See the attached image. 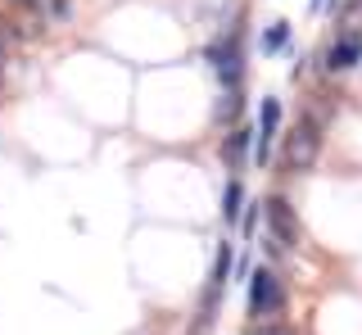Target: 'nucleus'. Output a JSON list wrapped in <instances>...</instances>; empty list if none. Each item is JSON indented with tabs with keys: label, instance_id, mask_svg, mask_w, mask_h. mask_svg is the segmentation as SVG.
<instances>
[{
	"label": "nucleus",
	"instance_id": "12",
	"mask_svg": "<svg viewBox=\"0 0 362 335\" xmlns=\"http://www.w3.org/2000/svg\"><path fill=\"white\" fill-rule=\"evenodd\" d=\"M0 64H5V59H0Z\"/></svg>",
	"mask_w": 362,
	"mask_h": 335
},
{
	"label": "nucleus",
	"instance_id": "5",
	"mask_svg": "<svg viewBox=\"0 0 362 335\" xmlns=\"http://www.w3.org/2000/svg\"><path fill=\"white\" fill-rule=\"evenodd\" d=\"M354 64H362V37H339L331 50H326V69L331 73H349Z\"/></svg>",
	"mask_w": 362,
	"mask_h": 335
},
{
	"label": "nucleus",
	"instance_id": "10",
	"mask_svg": "<svg viewBox=\"0 0 362 335\" xmlns=\"http://www.w3.org/2000/svg\"><path fill=\"white\" fill-rule=\"evenodd\" d=\"M249 335H294V331H286V327H249Z\"/></svg>",
	"mask_w": 362,
	"mask_h": 335
},
{
	"label": "nucleus",
	"instance_id": "1",
	"mask_svg": "<svg viewBox=\"0 0 362 335\" xmlns=\"http://www.w3.org/2000/svg\"><path fill=\"white\" fill-rule=\"evenodd\" d=\"M317 150H322V131H317L313 118H303L299 127L290 131V141H286V163L294 168V172H299V168H313Z\"/></svg>",
	"mask_w": 362,
	"mask_h": 335
},
{
	"label": "nucleus",
	"instance_id": "6",
	"mask_svg": "<svg viewBox=\"0 0 362 335\" xmlns=\"http://www.w3.org/2000/svg\"><path fill=\"white\" fill-rule=\"evenodd\" d=\"M240 204H245L240 182H226V195H222V218H226V222H235V218H240Z\"/></svg>",
	"mask_w": 362,
	"mask_h": 335
},
{
	"label": "nucleus",
	"instance_id": "3",
	"mask_svg": "<svg viewBox=\"0 0 362 335\" xmlns=\"http://www.w3.org/2000/svg\"><path fill=\"white\" fill-rule=\"evenodd\" d=\"M267 222H272V236H276V245L286 249V245H299V218H294V208H290V199H281V195H272L267 199Z\"/></svg>",
	"mask_w": 362,
	"mask_h": 335
},
{
	"label": "nucleus",
	"instance_id": "8",
	"mask_svg": "<svg viewBox=\"0 0 362 335\" xmlns=\"http://www.w3.org/2000/svg\"><path fill=\"white\" fill-rule=\"evenodd\" d=\"M226 272H231V249H222V254H218V267H213V290H222Z\"/></svg>",
	"mask_w": 362,
	"mask_h": 335
},
{
	"label": "nucleus",
	"instance_id": "4",
	"mask_svg": "<svg viewBox=\"0 0 362 335\" xmlns=\"http://www.w3.org/2000/svg\"><path fill=\"white\" fill-rule=\"evenodd\" d=\"M281 127V105L276 100H263V114H258V145H254V163H267V150H272V136Z\"/></svg>",
	"mask_w": 362,
	"mask_h": 335
},
{
	"label": "nucleus",
	"instance_id": "7",
	"mask_svg": "<svg viewBox=\"0 0 362 335\" xmlns=\"http://www.w3.org/2000/svg\"><path fill=\"white\" fill-rule=\"evenodd\" d=\"M286 37H290V23H272V32H267L263 46H267V50H281V46H286Z\"/></svg>",
	"mask_w": 362,
	"mask_h": 335
},
{
	"label": "nucleus",
	"instance_id": "11",
	"mask_svg": "<svg viewBox=\"0 0 362 335\" xmlns=\"http://www.w3.org/2000/svg\"><path fill=\"white\" fill-rule=\"evenodd\" d=\"M14 5H28V9H45V0H14Z\"/></svg>",
	"mask_w": 362,
	"mask_h": 335
},
{
	"label": "nucleus",
	"instance_id": "9",
	"mask_svg": "<svg viewBox=\"0 0 362 335\" xmlns=\"http://www.w3.org/2000/svg\"><path fill=\"white\" fill-rule=\"evenodd\" d=\"M249 136H254V131H235V136L226 141V154H231V159H240V154L249 150Z\"/></svg>",
	"mask_w": 362,
	"mask_h": 335
},
{
	"label": "nucleus",
	"instance_id": "2",
	"mask_svg": "<svg viewBox=\"0 0 362 335\" xmlns=\"http://www.w3.org/2000/svg\"><path fill=\"white\" fill-rule=\"evenodd\" d=\"M281 304H286L281 281L272 272H254V281H249V312H254V317H267V312H276Z\"/></svg>",
	"mask_w": 362,
	"mask_h": 335
}]
</instances>
